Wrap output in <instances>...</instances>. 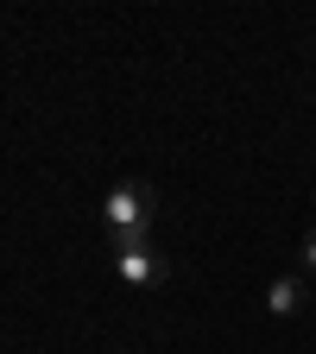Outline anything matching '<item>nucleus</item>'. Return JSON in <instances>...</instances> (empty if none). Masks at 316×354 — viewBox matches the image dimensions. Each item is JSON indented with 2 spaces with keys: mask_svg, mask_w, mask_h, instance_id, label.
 I'll list each match as a JSON object with an SVG mask.
<instances>
[{
  "mask_svg": "<svg viewBox=\"0 0 316 354\" xmlns=\"http://www.w3.org/2000/svg\"><path fill=\"white\" fill-rule=\"evenodd\" d=\"M114 279H127V285H158L165 279V259H158L152 234H120L114 241Z\"/></svg>",
  "mask_w": 316,
  "mask_h": 354,
  "instance_id": "f03ea898",
  "label": "nucleus"
},
{
  "mask_svg": "<svg viewBox=\"0 0 316 354\" xmlns=\"http://www.w3.org/2000/svg\"><path fill=\"white\" fill-rule=\"evenodd\" d=\"M304 272H310V279H316V228H310V234H304Z\"/></svg>",
  "mask_w": 316,
  "mask_h": 354,
  "instance_id": "20e7f679",
  "label": "nucleus"
},
{
  "mask_svg": "<svg viewBox=\"0 0 316 354\" xmlns=\"http://www.w3.org/2000/svg\"><path fill=\"white\" fill-rule=\"evenodd\" d=\"M102 215H108L114 241H120V234H152L158 196H152V184H114V190H108V203H102Z\"/></svg>",
  "mask_w": 316,
  "mask_h": 354,
  "instance_id": "f257e3e1",
  "label": "nucleus"
},
{
  "mask_svg": "<svg viewBox=\"0 0 316 354\" xmlns=\"http://www.w3.org/2000/svg\"><path fill=\"white\" fill-rule=\"evenodd\" d=\"M310 297H304V279H272L266 285V310H272V317H297Z\"/></svg>",
  "mask_w": 316,
  "mask_h": 354,
  "instance_id": "7ed1b4c3",
  "label": "nucleus"
}]
</instances>
